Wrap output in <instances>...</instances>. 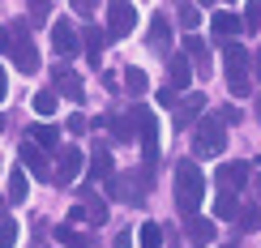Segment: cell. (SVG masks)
<instances>
[{
  "instance_id": "obj_4",
  "label": "cell",
  "mask_w": 261,
  "mask_h": 248,
  "mask_svg": "<svg viewBox=\"0 0 261 248\" xmlns=\"http://www.w3.org/2000/svg\"><path fill=\"white\" fill-rule=\"evenodd\" d=\"M133 120H137V137H141V158L146 167L159 163V120L150 107H133Z\"/></svg>"
},
{
  "instance_id": "obj_24",
  "label": "cell",
  "mask_w": 261,
  "mask_h": 248,
  "mask_svg": "<svg viewBox=\"0 0 261 248\" xmlns=\"http://www.w3.org/2000/svg\"><path fill=\"white\" fill-rule=\"evenodd\" d=\"M137 248H163V227H159V223H141Z\"/></svg>"
},
{
  "instance_id": "obj_20",
  "label": "cell",
  "mask_w": 261,
  "mask_h": 248,
  "mask_svg": "<svg viewBox=\"0 0 261 248\" xmlns=\"http://www.w3.org/2000/svg\"><path fill=\"white\" fill-rule=\"evenodd\" d=\"M107 128H112L120 142H128V137L137 133V120H133V112H124V116H116V112H112V116H107Z\"/></svg>"
},
{
  "instance_id": "obj_23",
  "label": "cell",
  "mask_w": 261,
  "mask_h": 248,
  "mask_svg": "<svg viewBox=\"0 0 261 248\" xmlns=\"http://www.w3.org/2000/svg\"><path fill=\"white\" fill-rule=\"evenodd\" d=\"M30 142H35V146H43V150H56V142H60V128H56V124H35Z\"/></svg>"
},
{
  "instance_id": "obj_28",
  "label": "cell",
  "mask_w": 261,
  "mask_h": 248,
  "mask_svg": "<svg viewBox=\"0 0 261 248\" xmlns=\"http://www.w3.org/2000/svg\"><path fill=\"white\" fill-rule=\"evenodd\" d=\"M146 73H141V69H124V90L128 94H146Z\"/></svg>"
},
{
  "instance_id": "obj_17",
  "label": "cell",
  "mask_w": 261,
  "mask_h": 248,
  "mask_svg": "<svg viewBox=\"0 0 261 248\" xmlns=\"http://www.w3.org/2000/svg\"><path fill=\"white\" fill-rule=\"evenodd\" d=\"M26 197H30V180H26V171H21V167H13V171H9V201L21 206Z\"/></svg>"
},
{
  "instance_id": "obj_21",
  "label": "cell",
  "mask_w": 261,
  "mask_h": 248,
  "mask_svg": "<svg viewBox=\"0 0 261 248\" xmlns=\"http://www.w3.org/2000/svg\"><path fill=\"white\" fill-rule=\"evenodd\" d=\"M214 218H240V210H236V192H227V188H219V197H214Z\"/></svg>"
},
{
  "instance_id": "obj_33",
  "label": "cell",
  "mask_w": 261,
  "mask_h": 248,
  "mask_svg": "<svg viewBox=\"0 0 261 248\" xmlns=\"http://www.w3.org/2000/svg\"><path fill=\"white\" fill-rule=\"evenodd\" d=\"M219 116H223V124H227V128H231V124H240V120H244V112H240V107H223V112H219Z\"/></svg>"
},
{
  "instance_id": "obj_38",
  "label": "cell",
  "mask_w": 261,
  "mask_h": 248,
  "mask_svg": "<svg viewBox=\"0 0 261 248\" xmlns=\"http://www.w3.org/2000/svg\"><path fill=\"white\" fill-rule=\"evenodd\" d=\"M116 248H133V235H128V231H120V235H116Z\"/></svg>"
},
{
  "instance_id": "obj_16",
  "label": "cell",
  "mask_w": 261,
  "mask_h": 248,
  "mask_svg": "<svg viewBox=\"0 0 261 248\" xmlns=\"http://www.w3.org/2000/svg\"><path fill=\"white\" fill-rule=\"evenodd\" d=\"M82 210H86V218H90L94 227H99V223H107V206L99 201V192H94V188L82 192Z\"/></svg>"
},
{
  "instance_id": "obj_5",
  "label": "cell",
  "mask_w": 261,
  "mask_h": 248,
  "mask_svg": "<svg viewBox=\"0 0 261 248\" xmlns=\"http://www.w3.org/2000/svg\"><path fill=\"white\" fill-rule=\"evenodd\" d=\"M9 39H13L9 60H13L21 73H39V51H35V43H30V30L26 26H13V30H9Z\"/></svg>"
},
{
  "instance_id": "obj_10",
  "label": "cell",
  "mask_w": 261,
  "mask_h": 248,
  "mask_svg": "<svg viewBox=\"0 0 261 248\" xmlns=\"http://www.w3.org/2000/svg\"><path fill=\"white\" fill-rule=\"evenodd\" d=\"M17 158L26 163L30 171H35L39 180H47L51 176V167H47V158H43V146H35V142H26V146H17Z\"/></svg>"
},
{
  "instance_id": "obj_32",
  "label": "cell",
  "mask_w": 261,
  "mask_h": 248,
  "mask_svg": "<svg viewBox=\"0 0 261 248\" xmlns=\"http://www.w3.org/2000/svg\"><path fill=\"white\" fill-rule=\"evenodd\" d=\"M47 13H51V5H43V0H35V5H30V21H35V26H43V21H47Z\"/></svg>"
},
{
  "instance_id": "obj_3",
  "label": "cell",
  "mask_w": 261,
  "mask_h": 248,
  "mask_svg": "<svg viewBox=\"0 0 261 248\" xmlns=\"http://www.w3.org/2000/svg\"><path fill=\"white\" fill-rule=\"evenodd\" d=\"M223 60H227V90L236 99H248L253 94V81H248V51L240 43H223Z\"/></svg>"
},
{
  "instance_id": "obj_29",
  "label": "cell",
  "mask_w": 261,
  "mask_h": 248,
  "mask_svg": "<svg viewBox=\"0 0 261 248\" xmlns=\"http://www.w3.org/2000/svg\"><path fill=\"white\" fill-rule=\"evenodd\" d=\"M236 223H240V231H257L261 227V206H244Z\"/></svg>"
},
{
  "instance_id": "obj_35",
  "label": "cell",
  "mask_w": 261,
  "mask_h": 248,
  "mask_svg": "<svg viewBox=\"0 0 261 248\" xmlns=\"http://www.w3.org/2000/svg\"><path fill=\"white\" fill-rule=\"evenodd\" d=\"M154 99H159V103H163V107H171V103H176V90H171V86H163V90H159V94H154Z\"/></svg>"
},
{
  "instance_id": "obj_9",
  "label": "cell",
  "mask_w": 261,
  "mask_h": 248,
  "mask_svg": "<svg viewBox=\"0 0 261 248\" xmlns=\"http://www.w3.org/2000/svg\"><path fill=\"white\" fill-rule=\"evenodd\" d=\"M77 47L82 43H77V35H73V26L69 21H56V26H51V51H56V56H73Z\"/></svg>"
},
{
  "instance_id": "obj_44",
  "label": "cell",
  "mask_w": 261,
  "mask_h": 248,
  "mask_svg": "<svg viewBox=\"0 0 261 248\" xmlns=\"http://www.w3.org/2000/svg\"><path fill=\"white\" fill-rule=\"evenodd\" d=\"M227 248H231V244H227Z\"/></svg>"
},
{
  "instance_id": "obj_37",
  "label": "cell",
  "mask_w": 261,
  "mask_h": 248,
  "mask_svg": "<svg viewBox=\"0 0 261 248\" xmlns=\"http://www.w3.org/2000/svg\"><path fill=\"white\" fill-rule=\"evenodd\" d=\"M69 133H86V116H73V120H69Z\"/></svg>"
},
{
  "instance_id": "obj_25",
  "label": "cell",
  "mask_w": 261,
  "mask_h": 248,
  "mask_svg": "<svg viewBox=\"0 0 261 248\" xmlns=\"http://www.w3.org/2000/svg\"><path fill=\"white\" fill-rule=\"evenodd\" d=\"M189 56L197 60V69H210V43L197 39V35H189Z\"/></svg>"
},
{
  "instance_id": "obj_6",
  "label": "cell",
  "mask_w": 261,
  "mask_h": 248,
  "mask_svg": "<svg viewBox=\"0 0 261 248\" xmlns=\"http://www.w3.org/2000/svg\"><path fill=\"white\" fill-rule=\"evenodd\" d=\"M133 26H137V9L133 5H107V35L112 39H128L133 35Z\"/></svg>"
},
{
  "instance_id": "obj_31",
  "label": "cell",
  "mask_w": 261,
  "mask_h": 248,
  "mask_svg": "<svg viewBox=\"0 0 261 248\" xmlns=\"http://www.w3.org/2000/svg\"><path fill=\"white\" fill-rule=\"evenodd\" d=\"M13 244H17V223L5 218L0 223V248H13Z\"/></svg>"
},
{
  "instance_id": "obj_27",
  "label": "cell",
  "mask_w": 261,
  "mask_h": 248,
  "mask_svg": "<svg viewBox=\"0 0 261 248\" xmlns=\"http://www.w3.org/2000/svg\"><path fill=\"white\" fill-rule=\"evenodd\" d=\"M176 21H180L184 30H197V21H201V9H197V5H180V9H176Z\"/></svg>"
},
{
  "instance_id": "obj_8",
  "label": "cell",
  "mask_w": 261,
  "mask_h": 248,
  "mask_svg": "<svg viewBox=\"0 0 261 248\" xmlns=\"http://www.w3.org/2000/svg\"><path fill=\"white\" fill-rule=\"evenodd\" d=\"M51 81H56L51 90H56L60 99H73V103H82V99H86V90H82V77H77L73 69H56V73H51Z\"/></svg>"
},
{
  "instance_id": "obj_15",
  "label": "cell",
  "mask_w": 261,
  "mask_h": 248,
  "mask_svg": "<svg viewBox=\"0 0 261 248\" xmlns=\"http://www.w3.org/2000/svg\"><path fill=\"white\" fill-rule=\"evenodd\" d=\"M82 47H86V60H90V69H99L103 64V30H86V39H82Z\"/></svg>"
},
{
  "instance_id": "obj_18",
  "label": "cell",
  "mask_w": 261,
  "mask_h": 248,
  "mask_svg": "<svg viewBox=\"0 0 261 248\" xmlns=\"http://www.w3.org/2000/svg\"><path fill=\"white\" fill-rule=\"evenodd\" d=\"M94 180H112V154H107L103 146L94 150V158H90V180H86V184H94Z\"/></svg>"
},
{
  "instance_id": "obj_13",
  "label": "cell",
  "mask_w": 261,
  "mask_h": 248,
  "mask_svg": "<svg viewBox=\"0 0 261 248\" xmlns=\"http://www.w3.org/2000/svg\"><path fill=\"white\" fill-rule=\"evenodd\" d=\"M240 30H244V17H236V13H214V35H219V39L236 43Z\"/></svg>"
},
{
  "instance_id": "obj_7",
  "label": "cell",
  "mask_w": 261,
  "mask_h": 248,
  "mask_svg": "<svg viewBox=\"0 0 261 248\" xmlns=\"http://www.w3.org/2000/svg\"><path fill=\"white\" fill-rule=\"evenodd\" d=\"M82 163H86L82 150H77V146H64V150H60V163H56V184H73L77 171H82Z\"/></svg>"
},
{
  "instance_id": "obj_40",
  "label": "cell",
  "mask_w": 261,
  "mask_h": 248,
  "mask_svg": "<svg viewBox=\"0 0 261 248\" xmlns=\"http://www.w3.org/2000/svg\"><path fill=\"white\" fill-rule=\"evenodd\" d=\"M257 77H261V47H257Z\"/></svg>"
},
{
  "instance_id": "obj_41",
  "label": "cell",
  "mask_w": 261,
  "mask_h": 248,
  "mask_svg": "<svg viewBox=\"0 0 261 248\" xmlns=\"http://www.w3.org/2000/svg\"><path fill=\"white\" fill-rule=\"evenodd\" d=\"M5 124H9V120H5V116H0V133H5Z\"/></svg>"
},
{
  "instance_id": "obj_2",
  "label": "cell",
  "mask_w": 261,
  "mask_h": 248,
  "mask_svg": "<svg viewBox=\"0 0 261 248\" xmlns=\"http://www.w3.org/2000/svg\"><path fill=\"white\" fill-rule=\"evenodd\" d=\"M227 150V124L223 116H201L197 120V137H193V154L197 158H219Z\"/></svg>"
},
{
  "instance_id": "obj_26",
  "label": "cell",
  "mask_w": 261,
  "mask_h": 248,
  "mask_svg": "<svg viewBox=\"0 0 261 248\" xmlns=\"http://www.w3.org/2000/svg\"><path fill=\"white\" fill-rule=\"evenodd\" d=\"M56 107H60V94L56 90H39L35 94V112L39 116H56Z\"/></svg>"
},
{
  "instance_id": "obj_30",
  "label": "cell",
  "mask_w": 261,
  "mask_h": 248,
  "mask_svg": "<svg viewBox=\"0 0 261 248\" xmlns=\"http://www.w3.org/2000/svg\"><path fill=\"white\" fill-rule=\"evenodd\" d=\"M56 240H60V244H69V248H86V235H82V231H73V227H56Z\"/></svg>"
},
{
  "instance_id": "obj_42",
  "label": "cell",
  "mask_w": 261,
  "mask_h": 248,
  "mask_svg": "<svg viewBox=\"0 0 261 248\" xmlns=\"http://www.w3.org/2000/svg\"><path fill=\"white\" fill-rule=\"evenodd\" d=\"M257 116H261V94H257Z\"/></svg>"
},
{
  "instance_id": "obj_43",
  "label": "cell",
  "mask_w": 261,
  "mask_h": 248,
  "mask_svg": "<svg viewBox=\"0 0 261 248\" xmlns=\"http://www.w3.org/2000/svg\"><path fill=\"white\" fill-rule=\"evenodd\" d=\"M257 192H261V176H257Z\"/></svg>"
},
{
  "instance_id": "obj_19",
  "label": "cell",
  "mask_w": 261,
  "mask_h": 248,
  "mask_svg": "<svg viewBox=\"0 0 261 248\" xmlns=\"http://www.w3.org/2000/svg\"><path fill=\"white\" fill-rule=\"evenodd\" d=\"M150 47H159V51L171 47V26H167V17H159V13L150 21Z\"/></svg>"
},
{
  "instance_id": "obj_1",
  "label": "cell",
  "mask_w": 261,
  "mask_h": 248,
  "mask_svg": "<svg viewBox=\"0 0 261 248\" xmlns=\"http://www.w3.org/2000/svg\"><path fill=\"white\" fill-rule=\"evenodd\" d=\"M201 197H205L201 167L189 163V158H180V163H176V206L193 218V214H197V206H201Z\"/></svg>"
},
{
  "instance_id": "obj_34",
  "label": "cell",
  "mask_w": 261,
  "mask_h": 248,
  "mask_svg": "<svg viewBox=\"0 0 261 248\" xmlns=\"http://www.w3.org/2000/svg\"><path fill=\"white\" fill-rule=\"evenodd\" d=\"M244 26H253V30L261 26V5H248L244 9Z\"/></svg>"
},
{
  "instance_id": "obj_22",
  "label": "cell",
  "mask_w": 261,
  "mask_h": 248,
  "mask_svg": "<svg viewBox=\"0 0 261 248\" xmlns=\"http://www.w3.org/2000/svg\"><path fill=\"white\" fill-rule=\"evenodd\" d=\"M184 227L193 231V240H197V244H210L214 235H219V227H214L210 218H184Z\"/></svg>"
},
{
  "instance_id": "obj_14",
  "label": "cell",
  "mask_w": 261,
  "mask_h": 248,
  "mask_svg": "<svg viewBox=\"0 0 261 248\" xmlns=\"http://www.w3.org/2000/svg\"><path fill=\"white\" fill-rule=\"evenodd\" d=\"M201 107H205V94H189V99L176 107V124H180V128H189L193 120H201V116H197Z\"/></svg>"
},
{
  "instance_id": "obj_36",
  "label": "cell",
  "mask_w": 261,
  "mask_h": 248,
  "mask_svg": "<svg viewBox=\"0 0 261 248\" xmlns=\"http://www.w3.org/2000/svg\"><path fill=\"white\" fill-rule=\"evenodd\" d=\"M0 51H5V56L13 51V39H9V26H0Z\"/></svg>"
},
{
  "instance_id": "obj_39",
  "label": "cell",
  "mask_w": 261,
  "mask_h": 248,
  "mask_svg": "<svg viewBox=\"0 0 261 248\" xmlns=\"http://www.w3.org/2000/svg\"><path fill=\"white\" fill-rule=\"evenodd\" d=\"M9 94V81H5V69H0V99Z\"/></svg>"
},
{
  "instance_id": "obj_11",
  "label": "cell",
  "mask_w": 261,
  "mask_h": 248,
  "mask_svg": "<svg viewBox=\"0 0 261 248\" xmlns=\"http://www.w3.org/2000/svg\"><path fill=\"white\" fill-rule=\"evenodd\" d=\"M244 184H248V163H227V167H219V188L240 192Z\"/></svg>"
},
{
  "instance_id": "obj_12",
  "label": "cell",
  "mask_w": 261,
  "mask_h": 248,
  "mask_svg": "<svg viewBox=\"0 0 261 248\" xmlns=\"http://www.w3.org/2000/svg\"><path fill=\"white\" fill-rule=\"evenodd\" d=\"M167 73H171V90H189V81H193V69H189V51L171 56V60H167Z\"/></svg>"
}]
</instances>
